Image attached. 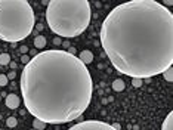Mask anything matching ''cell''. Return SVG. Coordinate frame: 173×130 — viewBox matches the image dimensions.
<instances>
[{
	"label": "cell",
	"mask_w": 173,
	"mask_h": 130,
	"mask_svg": "<svg viewBox=\"0 0 173 130\" xmlns=\"http://www.w3.org/2000/svg\"><path fill=\"white\" fill-rule=\"evenodd\" d=\"M113 67L132 78H151L173 65V14L156 0L116 6L99 31Z\"/></svg>",
	"instance_id": "obj_1"
},
{
	"label": "cell",
	"mask_w": 173,
	"mask_h": 130,
	"mask_svg": "<svg viewBox=\"0 0 173 130\" xmlns=\"http://www.w3.org/2000/svg\"><path fill=\"white\" fill-rule=\"evenodd\" d=\"M24 105L46 124H65L83 115L92 101L93 83L87 67L68 50L37 53L19 80Z\"/></svg>",
	"instance_id": "obj_2"
},
{
	"label": "cell",
	"mask_w": 173,
	"mask_h": 130,
	"mask_svg": "<svg viewBox=\"0 0 173 130\" xmlns=\"http://www.w3.org/2000/svg\"><path fill=\"white\" fill-rule=\"evenodd\" d=\"M92 18L87 0H51L46 11L49 28L58 37L73 38L83 34Z\"/></svg>",
	"instance_id": "obj_3"
},
{
	"label": "cell",
	"mask_w": 173,
	"mask_h": 130,
	"mask_svg": "<svg viewBox=\"0 0 173 130\" xmlns=\"http://www.w3.org/2000/svg\"><path fill=\"white\" fill-rule=\"evenodd\" d=\"M34 27V11L27 0H0V40L21 41L33 33Z\"/></svg>",
	"instance_id": "obj_4"
},
{
	"label": "cell",
	"mask_w": 173,
	"mask_h": 130,
	"mask_svg": "<svg viewBox=\"0 0 173 130\" xmlns=\"http://www.w3.org/2000/svg\"><path fill=\"white\" fill-rule=\"evenodd\" d=\"M68 130H116L111 124L105 123V121H99V120H86L82 123L74 124L71 129Z\"/></svg>",
	"instance_id": "obj_5"
},
{
	"label": "cell",
	"mask_w": 173,
	"mask_h": 130,
	"mask_svg": "<svg viewBox=\"0 0 173 130\" xmlns=\"http://www.w3.org/2000/svg\"><path fill=\"white\" fill-rule=\"evenodd\" d=\"M5 104H6V107L9 110H17L18 107H19V104H21V99L15 93H9L6 96V99H5Z\"/></svg>",
	"instance_id": "obj_6"
},
{
	"label": "cell",
	"mask_w": 173,
	"mask_h": 130,
	"mask_svg": "<svg viewBox=\"0 0 173 130\" xmlns=\"http://www.w3.org/2000/svg\"><path fill=\"white\" fill-rule=\"evenodd\" d=\"M85 65H87V64H90L92 61H93V53L90 52V50H82L80 53H79V56H77Z\"/></svg>",
	"instance_id": "obj_7"
},
{
	"label": "cell",
	"mask_w": 173,
	"mask_h": 130,
	"mask_svg": "<svg viewBox=\"0 0 173 130\" xmlns=\"http://www.w3.org/2000/svg\"><path fill=\"white\" fill-rule=\"evenodd\" d=\"M161 130H173V112H169L161 124Z\"/></svg>",
	"instance_id": "obj_8"
},
{
	"label": "cell",
	"mask_w": 173,
	"mask_h": 130,
	"mask_svg": "<svg viewBox=\"0 0 173 130\" xmlns=\"http://www.w3.org/2000/svg\"><path fill=\"white\" fill-rule=\"evenodd\" d=\"M46 43H48V41H46V37H45V36H42V34H40V36H36L34 46L37 49H43V47L46 46Z\"/></svg>",
	"instance_id": "obj_9"
},
{
	"label": "cell",
	"mask_w": 173,
	"mask_h": 130,
	"mask_svg": "<svg viewBox=\"0 0 173 130\" xmlns=\"http://www.w3.org/2000/svg\"><path fill=\"white\" fill-rule=\"evenodd\" d=\"M124 87H126V84H124V81H123L121 78L114 80V83H113V90H116V92H123Z\"/></svg>",
	"instance_id": "obj_10"
},
{
	"label": "cell",
	"mask_w": 173,
	"mask_h": 130,
	"mask_svg": "<svg viewBox=\"0 0 173 130\" xmlns=\"http://www.w3.org/2000/svg\"><path fill=\"white\" fill-rule=\"evenodd\" d=\"M163 77H164V80H167L169 83H172L173 81V67H169V68L163 73Z\"/></svg>",
	"instance_id": "obj_11"
},
{
	"label": "cell",
	"mask_w": 173,
	"mask_h": 130,
	"mask_svg": "<svg viewBox=\"0 0 173 130\" xmlns=\"http://www.w3.org/2000/svg\"><path fill=\"white\" fill-rule=\"evenodd\" d=\"M33 127H34L36 130H45L46 129V123L36 118V120H33Z\"/></svg>",
	"instance_id": "obj_12"
},
{
	"label": "cell",
	"mask_w": 173,
	"mask_h": 130,
	"mask_svg": "<svg viewBox=\"0 0 173 130\" xmlns=\"http://www.w3.org/2000/svg\"><path fill=\"white\" fill-rule=\"evenodd\" d=\"M11 64V55L9 53H2L0 55V65H9Z\"/></svg>",
	"instance_id": "obj_13"
},
{
	"label": "cell",
	"mask_w": 173,
	"mask_h": 130,
	"mask_svg": "<svg viewBox=\"0 0 173 130\" xmlns=\"http://www.w3.org/2000/svg\"><path fill=\"white\" fill-rule=\"evenodd\" d=\"M17 124H18V120L15 117H9V118L6 120V126H8V127H15Z\"/></svg>",
	"instance_id": "obj_14"
},
{
	"label": "cell",
	"mask_w": 173,
	"mask_h": 130,
	"mask_svg": "<svg viewBox=\"0 0 173 130\" xmlns=\"http://www.w3.org/2000/svg\"><path fill=\"white\" fill-rule=\"evenodd\" d=\"M142 78H132V84L135 86V87H141L142 86Z\"/></svg>",
	"instance_id": "obj_15"
},
{
	"label": "cell",
	"mask_w": 173,
	"mask_h": 130,
	"mask_svg": "<svg viewBox=\"0 0 173 130\" xmlns=\"http://www.w3.org/2000/svg\"><path fill=\"white\" fill-rule=\"evenodd\" d=\"M8 75H3L0 74V86H8Z\"/></svg>",
	"instance_id": "obj_16"
},
{
	"label": "cell",
	"mask_w": 173,
	"mask_h": 130,
	"mask_svg": "<svg viewBox=\"0 0 173 130\" xmlns=\"http://www.w3.org/2000/svg\"><path fill=\"white\" fill-rule=\"evenodd\" d=\"M30 59H31V58L28 55H21V62H22L24 65H27V64L30 62Z\"/></svg>",
	"instance_id": "obj_17"
},
{
	"label": "cell",
	"mask_w": 173,
	"mask_h": 130,
	"mask_svg": "<svg viewBox=\"0 0 173 130\" xmlns=\"http://www.w3.org/2000/svg\"><path fill=\"white\" fill-rule=\"evenodd\" d=\"M53 44H55V46H61V44H62L61 37H55V38H53Z\"/></svg>",
	"instance_id": "obj_18"
},
{
	"label": "cell",
	"mask_w": 173,
	"mask_h": 130,
	"mask_svg": "<svg viewBox=\"0 0 173 130\" xmlns=\"http://www.w3.org/2000/svg\"><path fill=\"white\" fill-rule=\"evenodd\" d=\"M19 50H21V53H22V55H27L28 47H27V46H21V47H19Z\"/></svg>",
	"instance_id": "obj_19"
},
{
	"label": "cell",
	"mask_w": 173,
	"mask_h": 130,
	"mask_svg": "<svg viewBox=\"0 0 173 130\" xmlns=\"http://www.w3.org/2000/svg\"><path fill=\"white\" fill-rule=\"evenodd\" d=\"M17 77V73H14V71H11L9 74H8V80H14Z\"/></svg>",
	"instance_id": "obj_20"
},
{
	"label": "cell",
	"mask_w": 173,
	"mask_h": 130,
	"mask_svg": "<svg viewBox=\"0 0 173 130\" xmlns=\"http://www.w3.org/2000/svg\"><path fill=\"white\" fill-rule=\"evenodd\" d=\"M43 28H45L43 24H36V30H37V31H43Z\"/></svg>",
	"instance_id": "obj_21"
},
{
	"label": "cell",
	"mask_w": 173,
	"mask_h": 130,
	"mask_svg": "<svg viewBox=\"0 0 173 130\" xmlns=\"http://www.w3.org/2000/svg\"><path fill=\"white\" fill-rule=\"evenodd\" d=\"M173 5V0H166V2H164V5H163V6H166V8H167V9H169V6H172Z\"/></svg>",
	"instance_id": "obj_22"
},
{
	"label": "cell",
	"mask_w": 173,
	"mask_h": 130,
	"mask_svg": "<svg viewBox=\"0 0 173 130\" xmlns=\"http://www.w3.org/2000/svg\"><path fill=\"white\" fill-rule=\"evenodd\" d=\"M62 46H64V47H67V49H70V47H71V46H70V41H68V40L62 41Z\"/></svg>",
	"instance_id": "obj_23"
},
{
	"label": "cell",
	"mask_w": 173,
	"mask_h": 130,
	"mask_svg": "<svg viewBox=\"0 0 173 130\" xmlns=\"http://www.w3.org/2000/svg\"><path fill=\"white\" fill-rule=\"evenodd\" d=\"M111 126H113V127H114L116 130H121V126L119 124V123H114V124H111Z\"/></svg>",
	"instance_id": "obj_24"
},
{
	"label": "cell",
	"mask_w": 173,
	"mask_h": 130,
	"mask_svg": "<svg viewBox=\"0 0 173 130\" xmlns=\"http://www.w3.org/2000/svg\"><path fill=\"white\" fill-rule=\"evenodd\" d=\"M9 65H11V68H12V70H15V68H17V64H15V62H11Z\"/></svg>",
	"instance_id": "obj_25"
},
{
	"label": "cell",
	"mask_w": 173,
	"mask_h": 130,
	"mask_svg": "<svg viewBox=\"0 0 173 130\" xmlns=\"http://www.w3.org/2000/svg\"><path fill=\"white\" fill-rule=\"evenodd\" d=\"M42 5H43V6H48V5H49V2H46V0H43V2H42Z\"/></svg>",
	"instance_id": "obj_26"
},
{
	"label": "cell",
	"mask_w": 173,
	"mask_h": 130,
	"mask_svg": "<svg viewBox=\"0 0 173 130\" xmlns=\"http://www.w3.org/2000/svg\"><path fill=\"white\" fill-rule=\"evenodd\" d=\"M33 130H36V129H33Z\"/></svg>",
	"instance_id": "obj_27"
}]
</instances>
